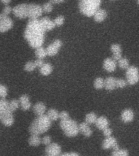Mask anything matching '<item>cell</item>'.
<instances>
[{
    "label": "cell",
    "instance_id": "6da1fadb",
    "mask_svg": "<svg viewBox=\"0 0 139 156\" xmlns=\"http://www.w3.org/2000/svg\"><path fill=\"white\" fill-rule=\"evenodd\" d=\"M45 33L40 19L29 20L24 29V37L32 48L37 49L43 45Z\"/></svg>",
    "mask_w": 139,
    "mask_h": 156
},
{
    "label": "cell",
    "instance_id": "7a4b0ae2",
    "mask_svg": "<svg viewBox=\"0 0 139 156\" xmlns=\"http://www.w3.org/2000/svg\"><path fill=\"white\" fill-rule=\"evenodd\" d=\"M51 126V120L46 115L37 116L29 125V131L31 135L43 134L48 131Z\"/></svg>",
    "mask_w": 139,
    "mask_h": 156
},
{
    "label": "cell",
    "instance_id": "3957f363",
    "mask_svg": "<svg viewBox=\"0 0 139 156\" xmlns=\"http://www.w3.org/2000/svg\"><path fill=\"white\" fill-rule=\"evenodd\" d=\"M101 4V0H81L78 3V8L81 14L87 17H92L100 9Z\"/></svg>",
    "mask_w": 139,
    "mask_h": 156
},
{
    "label": "cell",
    "instance_id": "277c9868",
    "mask_svg": "<svg viewBox=\"0 0 139 156\" xmlns=\"http://www.w3.org/2000/svg\"><path fill=\"white\" fill-rule=\"evenodd\" d=\"M0 121L6 127L14 124V115L9 107V102L6 98L0 99Z\"/></svg>",
    "mask_w": 139,
    "mask_h": 156
},
{
    "label": "cell",
    "instance_id": "5b68a950",
    "mask_svg": "<svg viewBox=\"0 0 139 156\" xmlns=\"http://www.w3.org/2000/svg\"><path fill=\"white\" fill-rule=\"evenodd\" d=\"M59 126L63 130L66 136L68 137H74L78 135L79 131V124L74 119H68L66 120H61Z\"/></svg>",
    "mask_w": 139,
    "mask_h": 156
},
{
    "label": "cell",
    "instance_id": "8992f818",
    "mask_svg": "<svg viewBox=\"0 0 139 156\" xmlns=\"http://www.w3.org/2000/svg\"><path fill=\"white\" fill-rule=\"evenodd\" d=\"M127 83L130 85H136L139 81V68L134 65L130 66L125 73Z\"/></svg>",
    "mask_w": 139,
    "mask_h": 156
},
{
    "label": "cell",
    "instance_id": "52a82bcc",
    "mask_svg": "<svg viewBox=\"0 0 139 156\" xmlns=\"http://www.w3.org/2000/svg\"><path fill=\"white\" fill-rule=\"evenodd\" d=\"M12 13L19 19H25L29 16V3H20L15 6L12 9Z\"/></svg>",
    "mask_w": 139,
    "mask_h": 156
},
{
    "label": "cell",
    "instance_id": "ba28073f",
    "mask_svg": "<svg viewBox=\"0 0 139 156\" xmlns=\"http://www.w3.org/2000/svg\"><path fill=\"white\" fill-rule=\"evenodd\" d=\"M43 13V10L41 5L36 3H29V20H38Z\"/></svg>",
    "mask_w": 139,
    "mask_h": 156
},
{
    "label": "cell",
    "instance_id": "9c48e42d",
    "mask_svg": "<svg viewBox=\"0 0 139 156\" xmlns=\"http://www.w3.org/2000/svg\"><path fill=\"white\" fill-rule=\"evenodd\" d=\"M13 27V21L8 16L0 14V33H6Z\"/></svg>",
    "mask_w": 139,
    "mask_h": 156
},
{
    "label": "cell",
    "instance_id": "30bf717a",
    "mask_svg": "<svg viewBox=\"0 0 139 156\" xmlns=\"http://www.w3.org/2000/svg\"><path fill=\"white\" fill-rule=\"evenodd\" d=\"M102 147L103 150H109L112 149L113 151L119 150V146L117 140L114 136H109V137H105L102 143Z\"/></svg>",
    "mask_w": 139,
    "mask_h": 156
},
{
    "label": "cell",
    "instance_id": "8fae6325",
    "mask_svg": "<svg viewBox=\"0 0 139 156\" xmlns=\"http://www.w3.org/2000/svg\"><path fill=\"white\" fill-rule=\"evenodd\" d=\"M63 46V42L59 39H56L46 47V52L48 56H55L59 53V51Z\"/></svg>",
    "mask_w": 139,
    "mask_h": 156
},
{
    "label": "cell",
    "instance_id": "7c38bea8",
    "mask_svg": "<svg viewBox=\"0 0 139 156\" xmlns=\"http://www.w3.org/2000/svg\"><path fill=\"white\" fill-rule=\"evenodd\" d=\"M45 152L46 156H60L62 154V148L58 143L51 142L50 145L46 146Z\"/></svg>",
    "mask_w": 139,
    "mask_h": 156
},
{
    "label": "cell",
    "instance_id": "4fadbf2b",
    "mask_svg": "<svg viewBox=\"0 0 139 156\" xmlns=\"http://www.w3.org/2000/svg\"><path fill=\"white\" fill-rule=\"evenodd\" d=\"M102 67L108 73H112L116 69L117 63L116 61H115L112 58H105L102 63Z\"/></svg>",
    "mask_w": 139,
    "mask_h": 156
},
{
    "label": "cell",
    "instance_id": "5bb4252c",
    "mask_svg": "<svg viewBox=\"0 0 139 156\" xmlns=\"http://www.w3.org/2000/svg\"><path fill=\"white\" fill-rule=\"evenodd\" d=\"M120 118L122 121L124 123H130L134 120V113L132 109H124L120 114Z\"/></svg>",
    "mask_w": 139,
    "mask_h": 156
},
{
    "label": "cell",
    "instance_id": "9a60e30c",
    "mask_svg": "<svg viewBox=\"0 0 139 156\" xmlns=\"http://www.w3.org/2000/svg\"><path fill=\"white\" fill-rule=\"evenodd\" d=\"M20 102V106L22 108V110L24 111H29L32 107L31 102L29 100V95L27 94H23L21 95L19 98Z\"/></svg>",
    "mask_w": 139,
    "mask_h": 156
},
{
    "label": "cell",
    "instance_id": "2e32d148",
    "mask_svg": "<svg viewBox=\"0 0 139 156\" xmlns=\"http://www.w3.org/2000/svg\"><path fill=\"white\" fill-rule=\"evenodd\" d=\"M33 111H34V114L36 115L37 116H41V115H46L45 114L46 112V105L41 102H37L33 107Z\"/></svg>",
    "mask_w": 139,
    "mask_h": 156
},
{
    "label": "cell",
    "instance_id": "e0dca14e",
    "mask_svg": "<svg viewBox=\"0 0 139 156\" xmlns=\"http://www.w3.org/2000/svg\"><path fill=\"white\" fill-rule=\"evenodd\" d=\"M40 22H41V25L45 29V31H51L53 29H55V24L54 23V20H51L48 17H43L40 19Z\"/></svg>",
    "mask_w": 139,
    "mask_h": 156
},
{
    "label": "cell",
    "instance_id": "ac0fdd59",
    "mask_svg": "<svg viewBox=\"0 0 139 156\" xmlns=\"http://www.w3.org/2000/svg\"><path fill=\"white\" fill-rule=\"evenodd\" d=\"M79 131L86 137H90V136H92L93 134L92 129L90 127V125L86 124L85 122H82V123L79 124Z\"/></svg>",
    "mask_w": 139,
    "mask_h": 156
},
{
    "label": "cell",
    "instance_id": "d6986e66",
    "mask_svg": "<svg viewBox=\"0 0 139 156\" xmlns=\"http://www.w3.org/2000/svg\"><path fill=\"white\" fill-rule=\"evenodd\" d=\"M94 124L99 130H104L105 129L109 127V121L105 116H100L98 117Z\"/></svg>",
    "mask_w": 139,
    "mask_h": 156
},
{
    "label": "cell",
    "instance_id": "ffe728a7",
    "mask_svg": "<svg viewBox=\"0 0 139 156\" xmlns=\"http://www.w3.org/2000/svg\"><path fill=\"white\" fill-rule=\"evenodd\" d=\"M104 88L108 91H112L116 88V79L113 76H109L104 80Z\"/></svg>",
    "mask_w": 139,
    "mask_h": 156
},
{
    "label": "cell",
    "instance_id": "44dd1931",
    "mask_svg": "<svg viewBox=\"0 0 139 156\" xmlns=\"http://www.w3.org/2000/svg\"><path fill=\"white\" fill-rule=\"evenodd\" d=\"M107 17V12L105 9L100 8L96 12V13L94 16V20L95 22L97 23H101V22L104 21L106 18Z\"/></svg>",
    "mask_w": 139,
    "mask_h": 156
},
{
    "label": "cell",
    "instance_id": "7402d4cb",
    "mask_svg": "<svg viewBox=\"0 0 139 156\" xmlns=\"http://www.w3.org/2000/svg\"><path fill=\"white\" fill-rule=\"evenodd\" d=\"M53 71V67L51 63H45L42 67L40 68V73L43 76H49Z\"/></svg>",
    "mask_w": 139,
    "mask_h": 156
},
{
    "label": "cell",
    "instance_id": "603a6c76",
    "mask_svg": "<svg viewBox=\"0 0 139 156\" xmlns=\"http://www.w3.org/2000/svg\"><path fill=\"white\" fill-rule=\"evenodd\" d=\"M29 144L32 146H38L41 143V138L38 135H31L29 138Z\"/></svg>",
    "mask_w": 139,
    "mask_h": 156
},
{
    "label": "cell",
    "instance_id": "cb8c5ba5",
    "mask_svg": "<svg viewBox=\"0 0 139 156\" xmlns=\"http://www.w3.org/2000/svg\"><path fill=\"white\" fill-rule=\"evenodd\" d=\"M97 119V115L95 114L94 112H90V113H88V114L85 115V122L86 124H89V125H90V124H95V122H96Z\"/></svg>",
    "mask_w": 139,
    "mask_h": 156
},
{
    "label": "cell",
    "instance_id": "d4e9b609",
    "mask_svg": "<svg viewBox=\"0 0 139 156\" xmlns=\"http://www.w3.org/2000/svg\"><path fill=\"white\" fill-rule=\"evenodd\" d=\"M35 55L37 58L39 59H43L47 56V52H46V49L44 48L43 46H41L39 48L35 49Z\"/></svg>",
    "mask_w": 139,
    "mask_h": 156
},
{
    "label": "cell",
    "instance_id": "484cf974",
    "mask_svg": "<svg viewBox=\"0 0 139 156\" xmlns=\"http://www.w3.org/2000/svg\"><path fill=\"white\" fill-rule=\"evenodd\" d=\"M46 115L48 116V118L51 119V121H55L59 119V112L56 109L51 108V109L47 111Z\"/></svg>",
    "mask_w": 139,
    "mask_h": 156
},
{
    "label": "cell",
    "instance_id": "4316f807",
    "mask_svg": "<svg viewBox=\"0 0 139 156\" xmlns=\"http://www.w3.org/2000/svg\"><path fill=\"white\" fill-rule=\"evenodd\" d=\"M117 65L119 66L121 69H124V70H127L130 67V65H129V60L127 58H124V57L118 61Z\"/></svg>",
    "mask_w": 139,
    "mask_h": 156
},
{
    "label": "cell",
    "instance_id": "83f0119b",
    "mask_svg": "<svg viewBox=\"0 0 139 156\" xmlns=\"http://www.w3.org/2000/svg\"><path fill=\"white\" fill-rule=\"evenodd\" d=\"M94 87L96 90H101L104 87V79L102 77H97L94 81Z\"/></svg>",
    "mask_w": 139,
    "mask_h": 156
},
{
    "label": "cell",
    "instance_id": "f1b7e54d",
    "mask_svg": "<svg viewBox=\"0 0 139 156\" xmlns=\"http://www.w3.org/2000/svg\"><path fill=\"white\" fill-rule=\"evenodd\" d=\"M36 65H35V63H34V61H28L25 64H24V69L26 72H33L36 69Z\"/></svg>",
    "mask_w": 139,
    "mask_h": 156
},
{
    "label": "cell",
    "instance_id": "f546056e",
    "mask_svg": "<svg viewBox=\"0 0 139 156\" xmlns=\"http://www.w3.org/2000/svg\"><path fill=\"white\" fill-rule=\"evenodd\" d=\"M129 151L126 149H119L118 151H112V156H129Z\"/></svg>",
    "mask_w": 139,
    "mask_h": 156
},
{
    "label": "cell",
    "instance_id": "4dcf8cb0",
    "mask_svg": "<svg viewBox=\"0 0 139 156\" xmlns=\"http://www.w3.org/2000/svg\"><path fill=\"white\" fill-rule=\"evenodd\" d=\"M9 107L10 109L12 111V112H16L20 107V102L19 100L17 99H12V101H10L9 102Z\"/></svg>",
    "mask_w": 139,
    "mask_h": 156
},
{
    "label": "cell",
    "instance_id": "1f68e13d",
    "mask_svg": "<svg viewBox=\"0 0 139 156\" xmlns=\"http://www.w3.org/2000/svg\"><path fill=\"white\" fill-rule=\"evenodd\" d=\"M111 51L112 52V55H113V54L122 53L121 46L118 43L112 44V46H111Z\"/></svg>",
    "mask_w": 139,
    "mask_h": 156
},
{
    "label": "cell",
    "instance_id": "d6a6232c",
    "mask_svg": "<svg viewBox=\"0 0 139 156\" xmlns=\"http://www.w3.org/2000/svg\"><path fill=\"white\" fill-rule=\"evenodd\" d=\"M42 10H43V12H46V13H50L53 11V4L51 3L50 2H45L42 6Z\"/></svg>",
    "mask_w": 139,
    "mask_h": 156
},
{
    "label": "cell",
    "instance_id": "836d02e7",
    "mask_svg": "<svg viewBox=\"0 0 139 156\" xmlns=\"http://www.w3.org/2000/svg\"><path fill=\"white\" fill-rule=\"evenodd\" d=\"M64 20H65L64 16H59L55 17V19L54 20V23L55 24V26L60 27L64 24Z\"/></svg>",
    "mask_w": 139,
    "mask_h": 156
},
{
    "label": "cell",
    "instance_id": "e575fe53",
    "mask_svg": "<svg viewBox=\"0 0 139 156\" xmlns=\"http://www.w3.org/2000/svg\"><path fill=\"white\" fill-rule=\"evenodd\" d=\"M7 94H8L7 88L5 85H0V98L2 99H5L7 96Z\"/></svg>",
    "mask_w": 139,
    "mask_h": 156
},
{
    "label": "cell",
    "instance_id": "d590c367",
    "mask_svg": "<svg viewBox=\"0 0 139 156\" xmlns=\"http://www.w3.org/2000/svg\"><path fill=\"white\" fill-rule=\"evenodd\" d=\"M127 81L126 80H124V79H116V88H119V89H123L127 85Z\"/></svg>",
    "mask_w": 139,
    "mask_h": 156
},
{
    "label": "cell",
    "instance_id": "8d00e7d4",
    "mask_svg": "<svg viewBox=\"0 0 139 156\" xmlns=\"http://www.w3.org/2000/svg\"><path fill=\"white\" fill-rule=\"evenodd\" d=\"M59 119H60L61 120H66V119H70L69 113L68 112H66V111H63V112H59Z\"/></svg>",
    "mask_w": 139,
    "mask_h": 156
},
{
    "label": "cell",
    "instance_id": "74e56055",
    "mask_svg": "<svg viewBox=\"0 0 139 156\" xmlns=\"http://www.w3.org/2000/svg\"><path fill=\"white\" fill-rule=\"evenodd\" d=\"M12 9H13V8H12L11 6H9V5L4 6L3 9H2V14L5 15V16H9V15L12 12Z\"/></svg>",
    "mask_w": 139,
    "mask_h": 156
},
{
    "label": "cell",
    "instance_id": "f35d334b",
    "mask_svg": "<svg viewBox=\"0 0 139 156\" xmlns=\"http://www.w3.org/2000/svg\"><path fill=\"white\" fill-rule=\"evenodd\" d=\"M41 143L45 146H48L51 143V137L49 135H46L41 138Z\"/></svg>",
    "mask_w": 139,
    "mask_h": 156
},
{
    "label": "cell",
    "instance_id": "ab89813d",
    "mask_svg": "<svg viewBox=\"0 0 139 156\" xmlns=\"http://www.w3.org/2000/svg\"><path fill=\"white\" fill-rule=\"evenodd\" d=\"M102 133L106 137H109V136H112V129L111 128H107V129H105L104 130H102Z\"/></svg>",
    "mask_w": 139,
    "mask_h": 156
},
{
    "label": "cell",
    "instance_id": "60d3db41",
    "mask_svg": "<svg viewBox=\"0 0 139 156\" xmlns=\"http://www.w3.org/2000/svg\"><path fill=\"white\" fill-rule=\"evenodd\" d=\"M34 63H35V65H36L37 68H41L45 64L43 59H39V58H37L36 60L34 61Z\"/></svg>",
    "mask_w": 139,
    "mask_h": 156
},
{
    "label": "cell",
    "instance_id": "b9f144b4",
    "mask_svg": "<svg viewBox=\"0 0 139 156\" xmlns=\"http://www.w3.org/2000/svg\"><path fill=\"white\" fill-rule=\"evenodd\" d=\"M60 156H80V154L76 152H65L61 154Z\"/></svg>",
    "mask_w": 139,
    "mask_h": 156
},
{
    "label": "cell",
    "instance_id": "7bdbcfd3",
    "mask_svg": "<svg viewBox=\"0 0 139 156\" xmlns=\"http://www.w3.org/2000/svg\"><path fill=\"white\" fill-rule=\"evenodd\" d=\"M122 53H119V54H113L112 55V58L114 59L115 61H119L120 58H122Z\"/></svg>",
    "mask_w": 139,
    "mask_h": 156
},
{
    "label": "cell",
    "instance_id": "ee69618b",
    "mask_svg": "<svg viewBox=\"0 0 139 156\" xmlns=\"http://www.w3.org/2000/svg\"><path fill=\"white\" fill-rule=\"evenodd\" d=\"M49 2L52 3V4H59V3H63L64 2V0H51Z\"/></svg>",
    "mask_w": 139,
    "mask_h": 156
},
{
    "label": "cell",
    "instance_id": "f6af8a7d",
    "mask_svg": "<svg viewBox=\"0 0 139 156\" xmlns=\"http://www.w3.org/2000/svg\"><path fill=\"white\" fill-rule=\"evenodd\" d=\"M0 2L3 3V4H5V6H7V5H8L11 2V0H1Z\"/></svg>",
    "mask_w": 139,
    "mask_h": 156
},
{
    "label": "cell",
    "instance_id": "bcb514c9",
    "mask_svg": "<svg viewBox=\"0 0 139 156\" xmlns=\"http://www.w3.org/2000/svg\"><path fill=\"white\" fill-rule=\"evenodd\" d=\"M137 3L139 5V0H137Z\"/></svg>",
    "mask_w": 139,
    "mask_h": 156
}]
</instances>
